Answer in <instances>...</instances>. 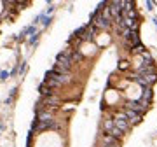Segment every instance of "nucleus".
<instances>
[{"label":"nucleus","mask_w":157,"mask_h":147,"mask_svg":"<svg viewBox=\"0 0 157 147\" xmlns=\"http://www.w3.org/2000/svg\"><path fill=\"white\" fill-rule=\"evenodd\" d=\"M70 81H72L70 74H59V72H54V70H47L46 72V79H44V82H46L47 86H51L53 89L65 86V84H68Z\"/></svg>","instance_id":"1"},{"label":"nucleus","mask_w":157,"mask_h":147,"mask_svg":"<svg viewBox=\"0 0 157 147\" xmlns=\"http://www.w3.org/2000/svg\"><path fill=\"white\" fill-rule=\"evenodd\" d=\"M114 124L117 126V128L121 130V131H124V133H127L129 130H131V124H129V121H127V117H126V114L122 112V110H119V112H115L114 114Z\"/></svg>","instance_id":"2"},{"label":"nucleus","mask_w":157,"mask_h":147,"mask_svg":"<svg viewBox=\"0 0 157 147\" xmlns=\"http://www.w3.org/2000/svg\"><path fill=\"white\" fill-rule=\"evenodd\" d=\"M40 102L46 105V109H58L59 107V103H61V100H59V96L58 95H49V96H40Z\"/></svg>","instance_id":"3"},{"label":"nucleus","mask_w":157,"mask_h":147,"mask_svg":"<svg viewBox=\"0 0 157 147\" xmlns=\"http://www.w3.org/2000/svg\"><path fill=\"white\" fill-rule=\"evenodd\" d=\"M100 144H101V147H121V140L108 135V133L100 137Z\"/></svg>","instance_id":"4"},{"label":"nucleus","mask_w":157,"mask_h":147,"mask_svg":"<svg viewBox=\"0 0 157 147\" xmlns=\"http://www.w3.org/2000/svg\"><path fill=\"white\" fill-rule=\"evenodd\" d=\"M56 63H59V65H61L66 72H70V70H72V65H73V63H72V60H70V56H66L63 51L56 56Z\"/></svg>","instance_id":"5"},{"label":"nucleus","mask_w":157,"mask_h":147,"mask_svg":"<svg viewBox=\"0 0 157 147\" xmlns=\"http://www.w3.org/2000/svg\"><path fill=\"white\" fill-rule=\"evenodd\" d=\"M124 109H131V110H134V112H138V114H145V107H143V105L138 102V100H127L126 103H124Z\"/></svg>","instance_id":"6"},{"label":"nucleus","mask_w":157,"mask_h":147,"mask_svg":"<svg viewBox=\"0 0 157 147\" xmlns=\"http://www.w3.org/2000/svg\"><path fill=\"white\" fill-rule=\"evenodd\" d=\"M122 112L126 114V117H127V121H129V124L133 126V124H138L140 121H142V114H138V112H134V110H131V109H122Z\"/></svg>","instance_id":"7"},{"label":"nucleus","mask_w":157,"mask_h":147,"mask_svg":"<svg viewBox=\"0 0 157 147\" xmlns=\"http://www.w3.org/2000/svg\"><path fill=\"white\" fill-rule=\"evenodd\" d=\"M37 114V121H53L54 119V110L53 109H44L40 112H35Z\"/></svg>","instance_id":"8"},{"label":"nucleus","mask_w":157,"mask_h":147,"mask_svg":"<svg viewBox=\"0 0 157 147\" xmlns=\"http://www.w3.org/2000/svg\"><path fill=\"white\" fill-rule=\"evenodd\" d=\"M126 44L133 49L134 46H138L140 44V33H138V30H131V33H129V37L126 39Z\"/></svg>","instance_id":"9"},{"label":"nucleus","mask_w":157,"mask_h":147,"mask_svg":"<svg viewBox=\"0 0 157 147\" xmlns=\"http://www.w3.org/2000/svg\"><path fill=\"white\" fill-rule=\"evenodd\" d=\"M38 93H40V96H49V95H56V93H54V89H53L51 86H47L46 82L38 84Z\"/></svg>","instance_id":"10"},{"label":"nucleus","mask_w":157,"mask_h":147,"mask_svg":"<svg viewBox=\"0 0 157 147\" xmlns=\"http://www.w3.org/2000/svg\"><path fill=\"white\" fill-rule=\"evenodd\" d=\"M33 33H37V26H35V25H30V26H26L23 32L18 35V40H25L26 35H33Z\"/></svg>","instance_id":"11"},{"label":"nucleus","mask_w":157,"mask_h":147,"mask_svg":"<svg viewBox=\"0 0 157 147\" xmlns=\"http://www.w3.org/2000/svg\"><path fill=\"white\" fill-rule=\"evenodd\" d=\"M152 96H154V91H152V88L148 86V88H143V95H142V98L145 100V102H152Z\"/></svg>","instance_id":"12"},{"label":"nucleus","mask_w":157,"mask_h":147,"mask_svg":"<svg viewBox=\"0 0 157 147\" xmlns=\"http://www.w3.org/2000/svg\"><path fill=\"white\" fill-rule=\"evenodd\" d=\"M108 135H112V137H115V138H119V140H121V138L124 137V131H121V130L117 128V126H114V128H112V130L108 131Z\"/></svg>","instance_id":"13"},{"label":"nucleus","mask_w":157,"mask_h":147,"mask_svg":"<svg viewBox=\"0 0 157 147\" xmlns=\"http://www.w3.org/2000/svg\"><path fill=\"white\" fill-rule=\"evenodd\" d=\"M145 51H147V49H145V46L142 44V42H140L138 46H134V47L131 49V53H133V54H138V56H140L142 53H145Z\"/></svg>","instance_id":"14"},{"label":"nucleus","mask_w":157,"mask_h":147,"mask_svg":"<svg viewBox=\"0 0 157 147\" xmlns=\"http://www.w3.org/2000/svg\"><path fill=\"white\" fill-rule=\"evenodd\" d=\"M114 119H105V123H103V130H105V133H108L112 128H114Z\"/></svg>","instance_id":"15"},{"label":"nucleus","mask_w":157,"mask_h":147,"mask_svg":"<svg viewBox=\"0 0 157 147\" xmlns=\"http://www.w3.org/2000/svg\"><path fill=\"white\" fill-rule=\"evenodd\" d=\"M40 21H42V26H44V28H47V26L51 25V16H46V14H44Z\"/></svg>","instance_id":"16"},{"label":"nucleus","mask_w":157,"mask_h":147,"mask_svg":"<svg viewBox=\"0 0 157 147\" xmlns=\"http://www.w3.org/2000/svg\"><path fill=\"white\" fill-rule=\"evenodd\" d=\"M37 42H38V32L33 33V35H30V39H28V44H30V46H35Z\"/></svg>","instance_id":"17"},{"label":"nucleus","mask_w":157,"mask_h":147,"mask_svg":"<svg viewBox=\"0 0 157 147\" xmlns=\"http://www.w3.org/2000/svg\"><path fill=\"white\" fill-rule=\"evenodd\" d=\"M26 68H28V65H26V61H23V63H19V75H23V74L26 72Z\"/></svg>","instance_id":"18"},{"label":"nucleus","mask_w":157,"mask_h":147,"mask_svg":"<svg viewBox=\"0 0 157 147\" xmlns=\"http://www.w3.org/2000/svg\"><path fill=\"white\" fill-rule=\"evenodd\" d=\"M16 4H18L19 7H23V9H25V7L30 4V0H16Z\"/></svg>","instance_id":"19"},{"label":"nucleus","mask_w":157,"mask_h":147,"mask_svg":"<svg viewBox=\"0 0 157 147\" xmlns=\"http://www.w3.org/2000/svg\"><path fill=\"white\" fill-rule=\"evenodd\" d=\"M119 68H121V70H127V68H129V63H127L126 60H122V61L119 63Z\"/></svg>","instance_id":"20"},{"label":"nucleus","mask_w":157,"mask_h":147,"mask_svg":"<svg viewBox=\"0 0 157 147\" xmlns=\"http://www.w3.org/2000/svg\"><path fill=\"white\" fill-rule=\"evenodd\" d=\"M7 77H9V72H5V70H4V72H0V79H2V81H5Z\"/></svg>","instance_id":"21"},{"label":"nucleus","mask_w":157,"mask_h":147,"mask_svg":"<svg viewBox=\"0 0 157 147\" xmlns=\"http://www.w3.org/2000/svg\"><path fill=\"white\" fill-rule=\"evenodd\" d=\"M147 9L148 11H154V2H152V0H147Z\"/></svg>","instance_id":"22"},{"label":"nucleus","mask_w":157,"mask_h":147,"mask_svg":"<svg viewBox=\"0 0 157 147\" xmlns=\"http://www.w3.org/2000/svg\"><path fill=\"white\" fill-rule=\"evenodd\" d=\"M53 12H54V7L51 5V7L47 9V12H46V16H53Z\"/></svg>","instance_id":"23"},{"label":"nucleus","mask_w":157,"mask_h":147,"mask_svg":"<svg viewBox=\"0 0 157 147\" xmlns=\"http://www.w3.org/2000/svg\"><path fill=\"white\" fill-rule=\"evenodd\" d=\"M154 25H155V26H157V18H154Z\"/></svg>","instance_id":"24"},{"label":"nucleus","mask_w":157,"mask_h":147,"mask_svg":"<svg viewBox=\"0 0 157 147\" xmlns=\"http://www.w3.org/2000/svg\"><path fill=\"white\" fill-rule=\"evenodd\" d=\"M46 2H47V4H53V0H46Z\"/></svg>","instance_id":"25"}]
</instances>
